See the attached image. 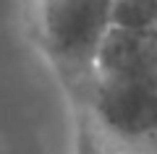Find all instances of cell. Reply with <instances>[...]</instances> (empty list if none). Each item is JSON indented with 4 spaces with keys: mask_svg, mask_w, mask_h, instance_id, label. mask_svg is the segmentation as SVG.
I'll list each match as a JSON object with an SVG mask.
<instances>
[{
    "mask_svg": "<svg viewBox=\"0 0 157 154\" xmlns=\"http://www.w3.org/2000/svg\"><path fill=\"white\" fill-rule=\"evenodd\" d=\"M89 154H157V0H113L76 99Z\"/></svg>",
    "mask_w": 157,
    "mask_h": 154,
    "instance_id": "6da1fadb",
    "label": "cell"
},
{
    "mask_svg": "<svg viewBox=\"0 0 157 154\" xmlns=\"http://www.w3.org/2000/svg\"><path fill=\"white\" fill-rule=\"evenodd\" d=\"M110 11L113 0H29L32 37L73 99L86 84Z\"/></svg>",
    "mask_w": 157,
    "mask_h": 154,
    "instance_id": "7a4b0ae2",
    "label": "cell"
}]
</instances>
